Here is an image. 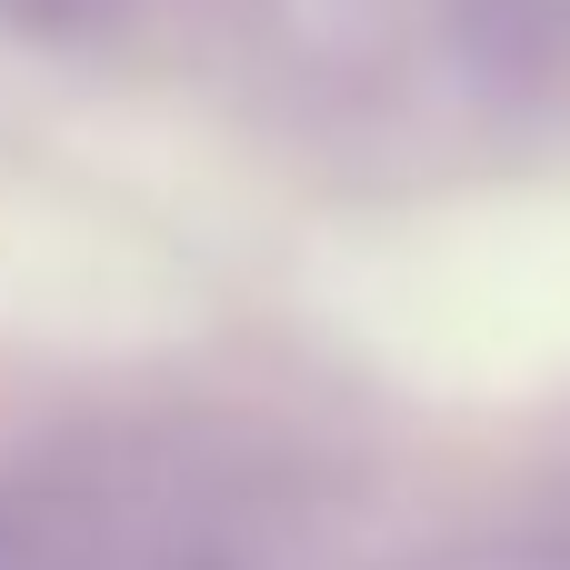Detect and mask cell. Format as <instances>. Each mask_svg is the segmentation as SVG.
Masks as SVG:
<instances>
[{"label": "cell", "mask_w": 570, "mask_h": 570, "mask_svg": "<svg viewBox=\"0 0 570 570\" xmlns=\"http://www.w3.org/2000/svg\"><path fill=\"white\" fill-rule=\"evenodd\" d=\"M10 20H30V30H80L90 10H110V0H0Z\"/></svg>", "instance_id": "6da1fadb"}]
</instances>
